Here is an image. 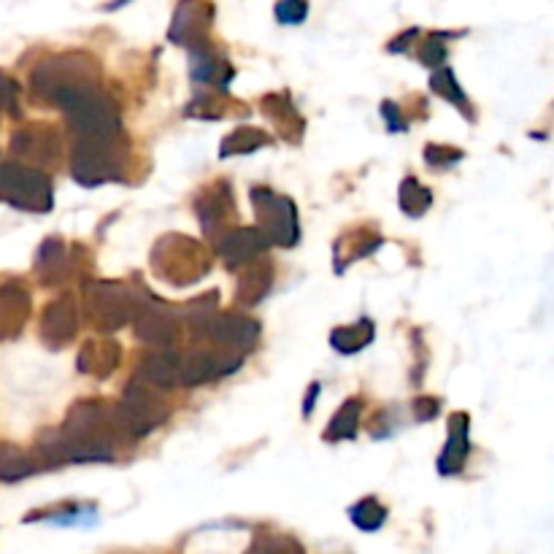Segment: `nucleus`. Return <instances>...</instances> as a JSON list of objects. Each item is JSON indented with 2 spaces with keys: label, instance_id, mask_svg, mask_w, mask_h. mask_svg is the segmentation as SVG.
Wrapping results in <instances>:
<instances>
[{
  "label": "nucleus",
  "instance_id": "obj_32",
  "mask_svg": "<svg viewBox=\"0 0 554 554\" xmlns=\"http://www.w3.org/2000/svg\"><path fill=\"white\" fill-rule=\"evenodd\" d=\"M430 90L436 92L438 98H444L446 103H455L457 109H463L468 114V98H465L463 87L457 82V76L449 68H438L433 76H430Z\"/></svg>",
  "mask_w": 554,
  "mask_h": 554
},
{
  "label": "nucleus",
  "instance_id": "obj_9",
  "mask_svg": "<svg viewBox=\"0 0 554 554\" xmlns=\"http://www.w3.org/2000/svg\"><path fill=\"white\" fill-rule=\"evenodd\" d=\"M98 79V63L90 55H76V52H71V55L49 57V60L38 65L36 71L30 73V90H33V98L49 103L55 92L65 90L71 84L98 82Z\"/></svg>",
  "mask_w": 554,
  "mask_h": 554
},
{
  "label": "nucleus",
  "instance_id": "obj_37",
  "mask_svg": "<svg viewBox=\"0 0 554 554\" xmlns=\"http://www.w3.org/2000/svg\"><path fill=\"white\" fill-rule=\"evenodd\" d=\"M273 14L279 25H303L309 17V0H279Z\"/></svg>",
  "mask_w": 554,
  "mask_h": 554
},
{
  "label": "nucleus",
  "instance_id": "obj_22",
  "mask_svg": "<svg viewBox=\"0 0 554 554\" xmlns=\"http://www.w3.org/2000/svg\"><path fill=\"white\" fill-rule=\"evenodd\" d=\"M179 371H182V357L168 346V349H157V352H149V355L141 357L138 379L152 384L155 390L168 392L173 387H179Z\"/></svg>",
  "mask_w": 554,
  "mask_h": 554
},
{
  "label": "nucleus",
  "instance_id": "obj_35",
  "mask_svg": "<svg viewBox=\"0 0 554 554\" xmlns=\"http://www.w3.org/2000/svg\"><path fill=\"white\" fill-rule=\"evenodd\" d=\"M184 114L192 119H222L225 117V103L214 95V92H200L187 103Z\"/></svg>",
  "mask_w": 554,
  "mask_h": 554
},
{
  "label": "nucleus",
  "instance_id": "obj_11",
  "mask_svg": "<svg viewBox=\"0 0 554 554\" xmlns=\"http://www.w3.org/2000/svg\"><path fill=\"white\" fill-rule=\"evenodd\" d=\"M60 152H63V141L49 122H30L11 133V155L19 163L44 171L49 165L60 163Z\"/></svg>",
  "mask_w": 554,
  "mask_h": 554
},
{
  "label": "nucleus",
  "instance_id": "obj_29",
  "mask_svg": "<svg viewBox=\"0 0 554 554\" xmlns=\"http://www.w3.org/2000/svg\"><path fill=\"white\" fill-rule=\"evenodd\" d=\"M360 411H363V400L349 398L341 409L333 414L330 425L325 430V441L338 444V441H352L360 430Z\"/></svg>",
  "mask_w": 554,
  "mask_h": 554
},
{
  "label": "nucleus",
  "instance_id": "obj_24",
  "mask_svg": "<svg viewBox=\"0 0 554 554\" xmlns=\"http://www.w3.org/2000/svg\"><path fill=\"white\" fill-rule=\"evenodd\" d=\"M36 271L46 287L63 284L65 279L71 276V271H73L71 255H68V246H65L63 238L52 236V238H46L44 244L38 246Z\"/></svg>",
  "mask_w": 554,
  "mask_h": 554
},
{
  "label": "nucleus",
  "instance_id": "obj_17",
  "mask_svg": "<svg viewBox=\"0 0 554 554\" xmlns=\"http://www.w3.org/2000/svg\"><path fill=\"white\" fill-rule=\"evenodd\" d=\"M217 246V255H222L228 268H244L246 263H252L268 249V241L257 228H236L225 230L222 236L214 241Z\"/></svg>",
  "mask_w": 554,
  "mask_h": 554
},
{
  "label": "nucleus",
  "instance_id": "obj_5",
  "mask_svg": "<svg viewBox=\"0 0 554 554\" xmlns=\"http://www.w3.org/2000/svg\"><path fill=\"white\" fill-rule=\"evenodd\" d=\"M122 138H76L71 152V173L82 187L119 182L125 171V146Z\"/></svg>",
  "mask_w": 554,
  "mask_h": 554
},
{
  "label": "nucleus",
  "instance_id": "obj_23",
  "mask_svg": "<svg viewBox=\"0 0 554 554\" xmlns=\"http://www.w3.org/2000/svg\"><path fill=\"white\" fill-rule=\"evenodd\" d=\"M273 263L271 260H263L257 257L252 263H246L244 273L238 276V287H236V300L246 309H255L260 306L273 290Z\"/></svg>",
  "mask_w": 554,
  "mask_h": 554
},
{
  "label": "nucleus",
  "instance_id": "obj_25",
  "mask_svg": "<svg viewBox=\"0 0 554 554\" xmlns=\"http://www.w3.org/2000/svg\"><path fill=\"white\" fill-rule=\"evenodd\" d=\"M382 244L384 238L379 236V233H371V230H352V233H346L344 238H338L336 241V263H333V268H336V273H344L349 265L373 255Z\"/></svg>",
  "mask_w": 554,
  "mask_h": 554
},
{
  "label": "nucleus",
  "instance_id": "obj_4",
  "mask_svg": "<svg viewBox=\"0 0 554 554\" xmlns=\"http://www.w3.org/2000/svg\"><path fill=\"white\" fill-rule=\"evenodd\" d=\"M114 409V422L122 441L125 438H144L168 419V403L152 384L133 379L122 392V400Z\"/></svg>",
  "mask_w": 554,
  "mask_h": 554
},
{
  "label": "nucleus",
  "instance_id": "obj_39",
  "mask_svg": "<svg viewBox=\"0 0 554 554\" xmlns=\"http://www.w3.org/2000/svg\"><path fill=\"white\" fill-rule=\"evenodd\" d=\"M438 411H441V400L438 398L414 400V419H417V422H430V419H436Z\"/></svg>",
  "mask_w": 554,
  "mask_h": 554
},
{
  "label": "nucleus",
  "instance_id": "obj_18",
  "mask_svg": "<svg viewBox=\"0 0 554 554\" xmlns=\"http://www.w3.org/2000/svg\"><path fill=\"white\" fill-rule=\"evenodd\" d=\"M190 73H192V82L203 84V87H209V90H228L230 82H233V65L222 52H217L214 46L206 44L200 46V49H192L190 52Z\"/></svg>",
  "mask_w": 554,
  "mask_h": 554
},
{
  "label": "nucleus",
  "instance_id": "obj_8",
  "mask_svg": "<svg viewBox=\"0 0 554 554\" xmlns=\"http://www.w3.org/2000/svg\"><path fill=\"white\" fill-rule=\"evenodd\" d=\"M252 206H255L257 230L263 233L268 246L292 249L300 241L298 206L287 195L268 190V187H252L249 192Z\"/></svg>",
  "mask_w": 554,
  "mask_h": 554
},
{
  "label": "nucleus",
  "instance_id": "obj_13",
  "mask_svg": "<svg viewBox=\"0 0 554 554\" xmlns=\"http://www.w3.org/2000/svg\"><path fill=\"white\" fill-rule=\"evenodd\" d=\"M241 368V355L228 352V349H192L182 357V371H179V384L182 387H200V384L217 382Z\"/></svg>",
  "mask_w": 554,
  "mask_h": 554
},
{
  "label": "nucleus",
  "instance_id": "obj_7",
  "mask_svg": "<svg viewBox=\"0 0 554 554\" xmlns=\"http://www.w3.org/2000/svg\"><path fill=\"white\" fill-rule=\"evenodd\" d=\"M84 311L95 330L100 333H117L130 325L133 311H136V290L128 284L109 282V279H95L84 287Z\"/></svg>",
  "mask_w": 554,
  "mask_h": 554
},
{
  "label": "nucleus",
  "instance_id": "obj_16",
  "mask_svg": "<svg viewBox=\"0 0 554 554\" xmlns=\"http://www.w3.org/2000/svg\"><path fill=\"white\" fill-rule=\"evenodd\" d=\"M76 333H79V303L73 295H60L41 314V338L46 346L60 349L71 344Z\"/></svg>",
  "mask_w": 554,
  "mask_h": 554
},
{
  "label": "nucleus",
  "instance_id": "obj_27",
  "mask_svg": "<svg viewBox=\"0 0 554 554\" xmlns=\"http://www.w3.org/2000/svg\"><path fill=\"white\" fill-rule=\"evenodd\" d=\"M273 141V136H268L265 130L252 128V125H241L230 136L222 138V146H219V157H236V155H252L257 149H263Z\"/></svg>",
  "mask_w": 554,
  "mask_h": 554
},
{
  "label": "nucleus",
  "instance_id": "obj_36",
  "mask_svg": "<svg viewBox=\"0 0 554 554\" xmlns=\"http://www.w3.org/2000/svg\"><path fill=\"white\" fill-rule=\"evenodd\" d=\"M444 38H449L446 33H430L427 38H422V46H419V63L427 65V68H438L444 65L446 60V44Z\"/></svg>",
  "mask_w": 554,
  "mask_h": 554
},
{
  "label": "nucleus",
  "instance_id": "obj_10",
  "mask_svg": "<svg viewBox=\"0 0 554 554\" xmlns=\"http://www.w3.org/2000/svg\"><path fill=\"white\" fill-rule=\"evenodd\" d=\"M133 333L141 344L168 349L182 336L179 317L173 314L163 300H157L149 292H136V311H133Z\"/></svg>",
  "mask_w": 554,
  "mask_h": 554
},
{
  "label": "nucleus",
  "instance_id": "obj_33",
  "mask_svg": "<svg viewBox=\"0 0 554 554\" xmlns=\"http://www.w3.org/2000/svg\"><path fill=\"white\" fill-rule=\"evenodd\" d=\"M349 519L365 533H373V530H379L387 522V509L376 498H363L349 509Z\"/></svg>",
  "mask_w": 554,
  "mask_h": 554
},
{
  "label": "nucleus",
  "instance_id": "obj_3",
  "mask_svg": "<svg viewBox=\"0 0 554 554\" xmlns=\"http://www.w3.org/2000/svg\"><path fill=\"white\" fill-rule=\"evenodd\" d=\"M152 271L171 287H192L211 271V255L206 246L182 233H168L152 246Z\"/></svg>",
  "mask_w": 554,
  "mask_h": 554
},
{
  "label": "nucleus",
  "instance_id": "obj_41",
  "mask_svg": "<svg viewBox=\"0 0 554 554\" xmlns=\"http://www.w3.org/2000/svg\"><path fill=\"white\" fill-rule=\"evenodd\" d=\"M382 117L387 119V128H390V133H403V130L409 128L406 125V119H403V114H400V109L392 103V100H384L382 103Z\"/></svg>",
  "mask_w": 554,
  "mask_h": 554
},
{
  "label": "nucleus",
  "instance_id": "obj_1",
  "mask_svg": "<svg viewBox=\"0 0 554 554\" xmlns=\"http://www.w3.org/2000/svg\"><path fill=\"white\" fill-rule=\"evenodd\" d=\"M119 438L114 409L106 400H79L63 427L41 433L33 455L41 471L68 463H111Z\"/></svg>",
  "mask_w": 554,
  "mask_h": 554
},
{
  "label": "nucleus",
  "instance_id": "obj_12",
  "mask_svg": "<svg viewBox=\"0 0 554 554\" xmlns=\"http://www.w3.org/2000/svg\"><path fill=\"white\" fill-rule=\"evenodd\" d=\"M211 25H214V6L209 0H179L168 38L171 44L184 46L187 52H192V49L209 44Z\"/></svg>",
  "mask_w": 554,
  "mask_h": 554
},
{
  "label": "nucleus",
  "instance_id": "obj_15",
  "mask_svg": "<svg viewBox=\"0 0 554 554\" xmlns=\"http://www.w3.org/2000/svg\"><path fill=\"white\" fill-rule=\"evenodd\" d=\"M195 211H198L200 228L206 236L217 241L225 230H228L230 219H236V203H233V192L228 182H217L206 187L195 200Z\"/></svg>",
  "mask_w": 554,
  "mask_h": 554
},
{
  "label": "nucleus",
  "instance_id": "obj_21",
  "mask_svg": "<svg viewBox=\"0 0 554 554\" xmlns=\"http://www.w3.org/2000/svg\"><path fill=\"white\" fill-rule=\"evenodd\" d=\"M468 455H471V417L465 411H455L449 417V438H446L444 452L438 457V473L457 476L463 471Z\"/></svg>",
  "mask_w": 554,
  "mask_h": 554
},
{
  "label": "nucleus",
  "instance_id": "obj_38",
  "mask_svg": "<svg viewBox=\"0 0 554 554\" xmlns=\"http://www.w3.org/2000/svg\"><path fill=\"white\" fill-rule=\"evenodd\" d=\"M463 157H465L463 152L455 149V146H441V144L425 146V163L430 165V168H436V171H441V168H452V165L460 163Z\"/></svg>",
  "mask_w": 554,
  "mask_h": 554
},
{
  "label": "nucleus",
  "instance_id": "obj_20",
  "mask_svg": "<svg viewBox=\"0 0 554 554\" xmlns=\"http://www.w3.org/2000/svg\"><path fill=\"white\" fill-rule=\"evenodd\" d=\"M122 363V346L111 338H90L76 355V371L92 379H109Z\"/></svg>",
  "mask_w": 554,
  "mask_h": 554
},
{
  "label": "nucleus",
  "instance_id": "obj_40",
  "mask_svg": "<svg viewBox=\"0 0 554 554\" xmlns=\"http://www.w3.org/2000/svg\"><path fill=\"white\" fill-rule=\"evenodd\" d=\"M9 109L11 114H17V84L11 82L9 76L0 73V111Z\"/></svg>",
  "mask_w": 554,
  "mask_h": 554
},
{
  "label": "nucleus",
  "instance_id": "obj_42",
  "mask_svg": "<svg viewBox=\"0 0 554 554\" xmlns=\"http://www.w3.org/2000/svg\"><path fill=\"white\" fill-rule=\"evenodd\" d=\"M417 36H419L417 28L406 30V33H400V36L395 38L390 46H387V49H390V52H409V46L414 44V38H417Z\"/></svg>",
  "mask_w": 554,
  "mask_h": 554
},
{
  "label": "nucleus",
  "instance_id": "obj_26",
  "mask_svg": "<svg viewBox=\"0 0 554 554\" xmlns=\"http://www.w3.org/2000/svg\"><path fill=\"white\" fill-rule=\"evenodd\" d=\"M38 471H41V465H38L36 455H30L14 444H0V482H22Z\"/></svg>",
  "mask_w": 554,
  "mask_h": 554
},
{
  "label": "nucleus",
  "instance_id": "obj_34",
  "mask_svg": "<svg viewBox=\"0 0 554 554\" xmlns=\"http://www.w3.org/2000/svg\"><path fill=\"white\" fill-rule=\"evenodd\" d=\"M246 554H306L298 538L284 536V533H265L252 541Z\"/></svg>",
  "mask_w": 554,
  "mask_h": 554
},
{
  "label": "nucleus",
  "instance_id": "obj_14",
  "mask_svg": "<svg viewBox=\"0 0 554 554\" xmlns=\"http://www.w3.org/2000/svg\"><path fill=\"white\" fill-rule=\"evenodd\" d=\"M203 336H209L219 349L246 355L260 341V322L252 317H244V314H217Z\"/></svg>",
  "mask_w": 554,
  "mask_h": 554
},
{
  "label": "nucleus",
  "instance_id": "obj_28",
  "mask_svg": "<svg viewBox=\"0 0 554 554\" xmlns=\"http://www.w3.org/2000/svg\"><path fill=\"white\" fill-rule=\"evenodd\" d=\"M373 336H376V327H373L371 319H360L355 325L336 327L330 333V346L341 352V355H357L360 349L371 344Z\"/></svg>",
  "mask_w": 554,
  "mask_h": 554
},
{
  "label": "nucleus",
  "instance_id": "obj_43",
  "mask_svg": "<svg viewBox=\"0 0 554 554\" xmlns=\"http://www.w3.org/2000/svg\"><path fill=\"white\" fill-rule=\"evenodd\" d=\"M319 398V384H311L309 395H306V406H303V417H309L311 409H314V400Z\"/></svg>",
  "mask_w": 554,
  "mask_h": 554
},
{
  "label": "nucleus",
  "instance_id": "obj_2",
  "mask_svg": "<svg viewBox=\"0 0 554 554\" xmlns=\"http://www.w3.org/2000/svg\"><path fill=\"white\" fill-rule=\"evenodd\" d=\"M49 106L63 111L68 128L76 138H122V117L111 95L98 82H79L55 92Z\"/></svg>",
  "mask_w": 554,
  "mask_h": 554
},
{
  "label": "nucleus",
  "instance_id": "obj_30",
  "mask_svg": "<svg viewBox=\"0 0 554 554\" xmlns=\"http://www.w3.org/2000/svg\"><path fill=\"white\" fill-rule=\"evenodd\" d=\"M217 314H219V292L217 290H211V292H206V295L192 298L190 303H187V306L182 309L184 325L190 327V330H195V333H206Z\"/></svg>",
  "mask_w": 554,
  "mask_h": 554
},
{
  "label": "nucleus",
  "instance_id": "obj_19",
  "mask_svg": "<svg viewBox=\"0 0 554 554\" xmlns=\"http://www.w3.org/2000/svg\"><path fill=\"white\" fill-rule=\"evenodd\" d=\"M263 117L271 122L276 133L287 144H300L303 141V133H306V119L300 117L298 106L292 103L290 92H273V95H265L263 103Z\"/></svg>",
  "mask_w": 554,
  "mask_h": 554
},
{
  "label": "nucleus",
  "instance_id": "obj_31",
  "mask_svg": "<svg viewBox=\"0 0 554 554\" xmlns=\"http://www.w3.org/2000/svg\"><path fill=\"white\" fill-rule=\"evenodd\" d=\"M398 203L400 209H403V214L422 217V214L433 206V192L427 190L425 184H419V179H414V176H406V179L400 182Z\"/></svg>",
  "mask_w": 554,
  "mask_h": 554
},
{
  "label": "nucleus",
  "instance_id": "obj_6",
  "mask_svg": "<svg viewBox=\"0 0 554 554\" xmlns=\"http://www.w3.org/2000/svg\"><path fill=\"white\" fill-rule=\"evenodd\" d=\"M0 200L19 211L46 214L52 211V203H55L52 179L33 165L3 163L0 165Z\"/></svg>",
  "mask_w": 554,
  "mask_h": 554
}]
</instances>
